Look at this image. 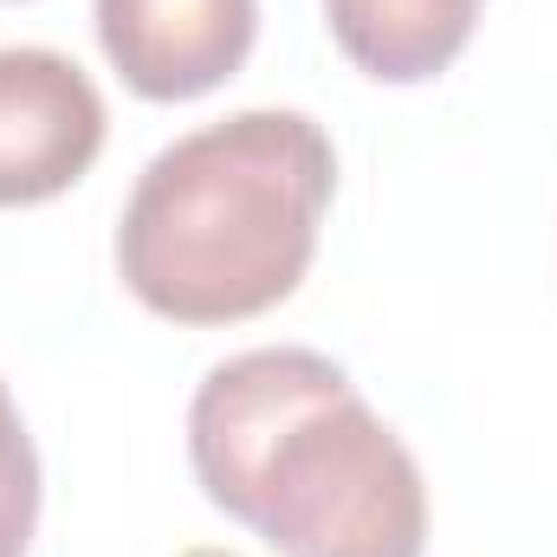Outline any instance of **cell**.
Instances as JSON below:
<instances>
[{
    "label": "cell",
    "mask_w": 557,
    "mask_h": 557,
    "mask_svg": "<svg viewBox=\"0 0 557 557\" xmlns=\"http://www.w3.org/2000/svg\"><path fill=\"white\" fill-rule=\"evenodd\" d=\"M188 460L227 519L278 557H421L428 480L344 363L278 344L214 363L188 403Z\"/></svg>",
    "instance_id": "obj_1"
},
{
    "label": "cell",
    "mask_w": 557,
    "mask_h": 557,
    "mask_svg": "<svg viewBox=\"0 0 557 557\" xmlns=\"http://www.w3.org/2000/svg\"><path fill=\"white\" fill-rule=\"evenodd\" d=\"M104 91L52 46H0V208L65 195L104 149Z\"/></svg>",
    "instance_id": "obj_3"
},
{
    "label": "cell",
    "mask_w": 557,
    "mask_h": 557,
    "mask_svg": "<svg viewBox=\"0 0 557 557\" xmlns=\"http://www.w3.org/2000/svg\"><path fill=\"white\" fill-rule=\"evenodd\" d=\"M91 13L104 59L149 104L208 98L260 39V0H98Z\"/></svg>",
    "instance_id": "obj_4"
},
{
    "label": "cell",
    "mask_w": 557,
    "mask_h": 557,
    "mask_svg": "<svg viewBox=\"0 0 557 557\" xmlns=\"http://www.w3.org/2000/svg\"><path fill=\"white\" fill-rule=\"evenodd\" d=\"M39 532V454L0 383V557H26Z\"/></svg>",
    "instance_id": "obj_6"
},
{
    "label": "cell",
    "mask_w": 557,
    "mask_h": 557,
    "mask_svg": "<svg viewBox=\"0 0 557 557\" xmlns=\"http://www.w3.org/2000/svg\"><path fill=\"white\" fill-rule=\"evenodd\" d=\"M175 557H240V552H214V545H195V552H175Z\"/></svg>",
    "instance_id": "obj_7"
},
{
    "label": "cell",
    "mask_w": 557,
    "mask_h": 557,
    "mask_svg": "<svg viewBox=\"0 0 557 557\" xmlns=\"http://www.w3.org/2000/svg\"><path fill=\"white\" fill-rule=\"evenodd\" d=\"M337 195V149L305 111H234L149 156L117 273L169 324H240L298 292Z\"/></svg>",
    "instance_id": "obj_2"
},
{
    "label": "cell",
    "mask_w": 557,
    "mask_h": 557,
    "mask_svg": "<svg viewBox=\"0 0 557 557\" xmlns=\"http://www.w3.org/2000/svg\"><path fill=\"white\" fill-rule=\"evenodd\" d=\"M324 26L363 78L428 85L467 52L480 0H324Z\"/></svg>",
    "instance_id": "obj_5"
}]
</instances>
